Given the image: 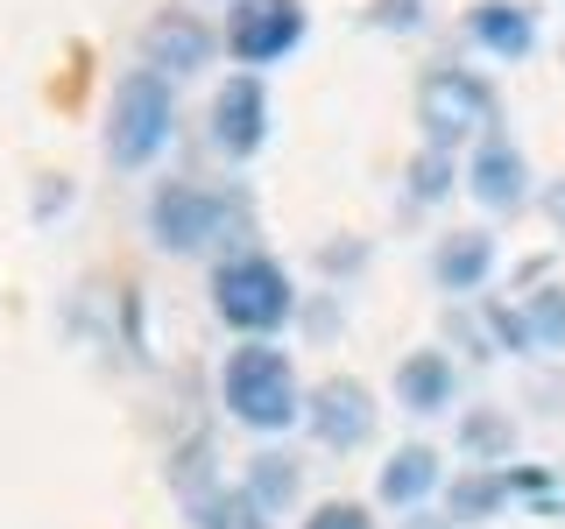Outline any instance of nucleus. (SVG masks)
I'll return each instance as SVG.
<instances>
[{"mask_svg":"<svg viewBox=\"0 0 565 529\" xmlns=\"http://www.w3.org/2000/svg\"><path fill=\"white\" fill-rule=\"evenodd\" d=\"M220 396H226V410H234L241 423H255V431H282V423L305 417L297 375H290V360H282L276 346H234L226 353Z\"/></svg>","mask_w":565,"mask_h":529,"instance_id":"obj_1","label":"nucleus"},{"mask_svg":"<svg viewBox=\"0 0 565 529\" xmlns=\"http://www.w3.org/2000/svg\"><path fill=\"white\" fill-rule=\"evenodd\" d=\"M170 128H177L170 85L156 78V71H128V78L114 85V114H106V155H114L120 170H141V163H156V149L170 141Z\"/></svg>","mask_w":565,"mask_h":529,"instance_id":"obj_2","label":"nucleus"},{"mask_svg":"<svg viewBox=\"0 0 565 529\" xmlns=\"http://www.w3.org/2000/svg\"><path fill=\"white\" fill-rule=\"evenodd\" d=\"M290 304H297V290H290V276H282L269 255H241V261H226V269L212 276V311H220L226 325H241V332L282 325Z\"/></svg>","mask_w":565,"mask_h":529,"instance_id":"obj_3","label":"nucleus"},{"mask_svg":"<svg viewBox=\"0 0 565 529\" xmlns=\"http://www.w3.org/2000/svg\"><path fill=\"white\" fill-rule=\"evenodd\" d=\"M417 120H424V134H431V149H452V141H467L481 120H494V99L473 71L438 64L431 78L417 85Z\"/></svg>","mask_w":565,"mask_h":529,"instance_id":"obj_4","label":"nucleus"},{"mask_svg":"<svg viewBox=\"0 0 565 529\" xmlns=\"http://www.w3.org/2000/svg\"><path fill=\"white\" fill-rule=\"evenodd\" d=\"M305 43V8L297 0H234L226 8V50L241 64H276Z\"/></svg>","mask_w":565,"mask_h":529,"instance_id":"obj_5","label":"nucleus"},{"mask_svg":"<svg viewBox=\"0 0 565 529\" xmlns=\"http://www.w3.org/2000/svg\"><path fill=\"white\" fill-rule=\"evenodd\" d=\"M149 226H156V247L191 255V247H205L226 226V198L220 191H199V184H163L149 205Z\"/></svg>","mask_w":565,"mask_h":529,"instance_id":"obj_6","label":"nucleus"},{"mask_svg":"<svg viewBox=\"0 0 565 529\" xmlns=\"http://www.w3.org/2000/svg\"><path fill=\"white\" fill-rule=\"evenodd\" d=\"M212 141L226 155H255L269 141V93L255 78H226L220 99H212Z\"/></svg>","mask_w":565,"mask_h":529,"instance_id":"obj_7","label":"nucleus"},{"mask_svg":"<svg viewBox=\"0 0 565 529\" xmlns=\"http://www.w3.org/2000/svg\"><path fill=\"white\" fill-rule=\"evenodd\" d=\"M141 57H149L156 78H163V71H199L212 57V29L199 22V14L170 8V14H156V22L141 29Z\"/></svg>","mask_w":565,"mask_h":529,"instance_id":"obj_8","label":"nucleus"},{"mask_svg":"<svg viewBox=\"0 0 565 529\" xmlns=\"http://www.w3.org/2000/svg\"><path fill=\"white\" fill-rule=\"evenodd\" d=\"M311 431L326 438V445H361L367 431H375V402H367L361 381H326L311 396Z\"/></svg>","mask_w":565,"mask_h":529,"instance_id":"obj_9","label":"nucleus"},{"mask_svg":"<svg viewBox=\"0 0 565 529\" xmlns=\"http://www.w3.org/2000/svg\"><path fill=\"white\" fill-rule=\"evenodd\" d=\"M467 35L502 64H516V57L537 50V22H530V8H516V0H481V8L467 14Z\"/></svg>","mask_w":565,"mask_h":529,"instance_id":"obj_10","label":"nucleus"},{"mask_svg":"<svg viewBox=\"0 0 565 529\" xmlns=\"http://www.w3.org/2000/svg\"><path fill=\"white\" fill-rule=\"evenodd\" d=\"M473 198H481V205H494V212H516L523 205V149H509V141H481V155H473Z\"/></svg>","mask_w":565,"mask_h":529,"instance_id":"obj_11","label":"nucleus"},{"mask_svg":"<svg viewBox=\"0 0 565 529\" xmlns=\"http://www.w3.org/2000/svg\"><path fill=\"white\" fill-rule=\"evenodd\" d=\"M396 402H411V410H446L452 402V360L446 353H411V360L396 367Z\"/></svg>","mask_w":565,"mask_h":529,"instance_id":"obj_12","label":"nucleus"},{"mask_svg":"<svg viewBox=\"0 0 565 529\" xmlns=\"http://www.w3.org/2000/svg\"><path fill=\"white\" fill-rule=\"evenodd\" d=\"M438 282H446V290H481L488 282V269H494V240L488 234H452L446 247H438Z\"/></svg>","mask_w":565,"mask_h":529,"instance_id":"obj_13","label":"nucleus"},{"mask_svg":"<svg viewBox=\"0 0 565 529\" xmlns=\"http://www.w3.org/2000/svg\"><path fill=\"white\" fill-rule=\"evenodd\" d=\"M431 487H438V452H431V445H403V452L382 466V501H396V508L424 501Z\"/></svg>","mask_w":565,"mask_h":529,"instance_id":"obj_14","label":"nucleus"},{"mask_svg":"<svg viewBox=\"0 0 565 529\" xmlns=\"http://www.w3.org/2000/svg\"><path fill=\"white\" fill-rule=\"evenodd\" d=\"M199 522L205 529H269V516H262V501L247 487L234 494H212V501H199Z\"/></svg>","mask_w":565,"mask_h":529,"instance_id":"obj_15","label":"nucleus"},{"mask_svg":"<svg viewBox=\"0 0 565 529\" xmlns=\"http://www.w3.org/2000/svg\"><path fill=\"white\" fill-rule=\"evenodd\" d=\"M523 325H530V346H565V296H558V290H544L537 304H530Z\"/></svg>","mask_w":565,"mask_h":529,"instance_id":"obj_16","label":"nucleus"},{"mask_svg":"<svg viewBox=\"0 0 565 529\" xmlns=\"http://www.w3.org/2000/svg\"><path fill=\"white\" fill-rule=\"evenodd\" d=\"M247 494H255L262 508H269V501H290V494H297V466H282V458H262L255 481H247Z\"/></svg>","mask_w":565,"mask_h":529,"instance_id":"obj_17","label":"nucleus"},{"mask_svg":"<svg viewBox=\"0 0 565 529\" xmlns=\"http://www.w3.org/2000/svg\"><path fill=\"white\" fill-rule=\"evenodd\" d=\"M446 170H452V149H424V155H417V184H411V191H417V198H438V191L452 184Z\"/></svg>","mask_w":565,"mask_h":529,"instance_id":"obj_18","label":"nucleus"},{"mask_svg":"<svg viewBox=\"0 0 565 529\" xmlns=\"http://www.w3.org/2000/svg\"><path fill=\"white\" fill-rule=\"evenodd\" d=\"M305 529H375V522H367V508H353V501H326Z\"/></svg>","mask_w":565,"mask_h":529,"instance_id":"obj_19","label":"nucleus"},{"mask_svg":"<svg viewBox=\"0 0 565 529\" xmlns=\"http://www.w3.org/2000/svg\"><path fill=\"white\" fill-rule=\"evenodd\" d=\"M552 219H558V226H565V184H558V191H552Z\"/></svg>","mask_w":565,"mask_h":529,"instance_id":"obj_20","label":"nucleus"}]
</instances>
